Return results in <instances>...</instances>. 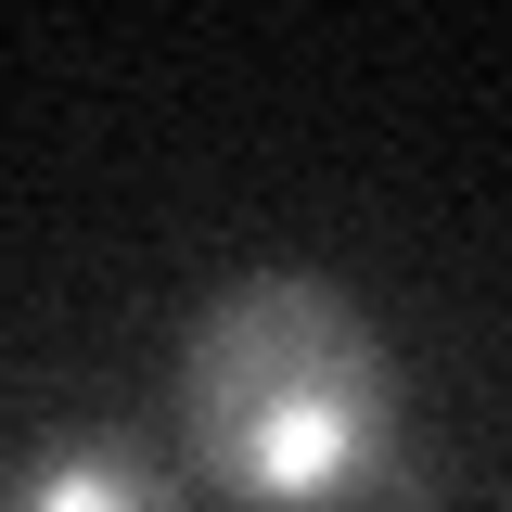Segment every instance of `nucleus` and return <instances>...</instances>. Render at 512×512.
<instances>
[{
    "mask_svg": "<svg viewBox=\"0 0 512 512\" xmlns=\"http://www.w3.org/2000/svg\"><path fill=\"white\" fill-rule=\"evenodd\" d=\"M180 448L244 512H346L397 474V346L320 269H244L180 333Z\"/></svg>",
    "mask_w": 512,
    "mask_h": 512,
    "instance_id": "1",
    "label": "nucleus"
},
{
    "mask_svg": "<svg viewBox=\"0 0 512 512\" xmlns=\"http://www.w3.org/2000/svg\"><path fill=\"white\" fill-rule=\"evenodd\" d=\"M0 512H180V474L141 461L128 436H52L26 474H13Z\"/></svg>",
    "mask_w": 512,
    "mask_h": 512,
    "instance_id": "2",
    "label": "nucleus"
}]
</instances>
